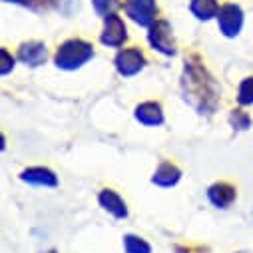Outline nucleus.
Listing matches in <instances>:
<instances>
[{"instance_id":"f257e3e1","label":"nucleus","mask_w":253,"mask_h":253,"mask_svg":"<svg viewBox=\"0 0 253 253\" xmlns=\"http://www.w3.org/2000/svg\"><path fill=\"white\" fill-rule=\"evenodd\" d=\"M92 58V46L88 42L82 40H70L62 46L56 54V64L60 68H66V70H74L78 66H82L86 60Z\"/></svg>"},{"instance_id":"f03ea898","label":"nucleus","mask_w":253,"mask_h":253,"mask_svg":"<svg viewBox=\"0 0 253 253\" xmlns=\"http://www.w3.org/2000/svg\"><path fill=\"white\" fill-rule=\"evenodd\" d=\"M126 12H128L136 22L148 26L154 22L156 16V2L154 0H128L126 2Z\"/></svg>"},{"instance_id":"7ed1b4c3","label":"nucleus","mask_w":253,"mask_h":253,"mask_svg":"<svg viewBox=\"0 0 253 253\" xmlns=\"http://www.w3.org/2000/svg\"><path fill=\"white\" fill-rule=\"evenodd\" d=\"M116 66H118L120 74H124V76H132V74H136V72L144 66V56H142L140 50H136V48H128V50H124V52L118 54V58H116Z\"/></svg>"},{"instance_id":"20e7f679","label":"nucleus","mask_w":253,"mask_h":253,"mask_svg":"<svg viewBox=\"0 0 253 253\" xmlns=\"http://www.w3.org/2000/svg\"><path fill=\"white\" fill-rule=\"evenodd\" d=\"M217 20H219V26L223 30V34L227 36H233L239 32L241 28V10L235 6V4H225L223 8H219L217 12Z\"/></svg>"},{"instance_id":"39448f33","label":"nucleus","mask_w":253,"mask_h":253,"mask_svg":"<svg viewBox=\"0 0 253 253\" xmlns=\"http://www.w3.org/2000/svg\"><path fill=\"white\" fill-rule=\"evenodd\" d=\"M150 42H152L154 48H158L160 52L173 54V40H171V30H169L168 22H156V24L152 26Z\"/></svg>"},{"instance_id":"423d86ee","label":"nucleus","mask_w":253,"mask_h":253,"mask_svg":"<svg viewBox=\"0 0 253 253\" xmlns=\"http://www.w3.org/2000/svg\"><path fill=\"white\" fill-rule=\"evenodd\" d=\"M124 40H126V26H124V22L118 16L110 14L106 18V30H104L102 42L108 44V46H120Z\"/></svg>"},{"instance_id":"0eeeda50","label":"nucleus","mask_w":253,"mask_h":253,"mask_svg":"<svg viewBox=\"0 0 253 253\" xmlns=\"http://www.w3.org/2000/svg\"><path fill=\"white\" fill-rule=\"evenodd\" d=\"M136 118L146 126H156V124H162V120H164L162 118V108L156 102H146V104L138 106Z\"/></svg>"},{"instance_id":"6e6552de","label":"nucleus","mask_w":253,"mask_h":253,"mask_svg":"<svg viewBox=\"0 0 253 253\" xmlns=\"http://www.w3.org/2000/svg\"><path fill=\"white\" fill-rule=\"evenodd\" d=\"M210 200L217 206V208H227L233 200H235V189L229 183H215L210 189Z\"/></svg>"},{"instance_id":"1a4fd4ad","label":"nucleus","mask_w":253,"mask_h":253,"mask_svg":"<svg viewBox=\"0 0 253 253\" xmlns=\"http://www.w3.org/2000/svg\"><path fill=\"white\" fill-rule=\"evenodd\" d=\"M100 204L110 211V213H114L116 217H126V204L122 202V198L116 194V192H112V189H106V192H102L100 194Z\"/></svg>"},{"instance_id":"9d476101","label":"nucleus","mask_w":253,"mask_h":253,"mask_svg":"<svg viewBox=\"0 0 253 253\" xmlns=\"http://www.w3.org/2000/svg\"><path fill=\"white\" fill-rule=\"evenodd\" d=\"M22 179L28 181V183H34V185H56V175L50 171V169H44V168H32V169H26L22 173Z\"/></svg>"},{"instance_id":"9b49d317","label":"nucleus","mask_w":253,"mask_h":253,"mask_svg":"<svg viewBox=\"0 0 253 253\" xmlns=\"http://www.w3.org/2000/svg\"><path fill=\"white\" fill-rule=\"evenodd\" d=\"M20 60L30 66H38L46 60V48L42 44H26L20 48Z\"/></svg>"},{"instance_id":"f8f14e48","label":"nucleus","mask_w":253,"mask_h":253,"mask_svg":"<svg viewBox=\"0 0 253 253\" xmlns=\"http://www.w3.org/2000/svg\"><path fill=\"white\" fill-rule=\"evenodd\" d=\"M177 179H179V169H177L175 166H171L169 162H164V164L158 168L156 175H154V183L164 185V187L173 185Z\"/></svg>"},{"instance_id":"ddd939ff","label":"nucleus","mask_w":253,"mask_h":253,"mask_svg":"<svg viewBox=\"0 0 253 253\" xmlns=\"http://www.w3.org/2000/svg\"><path fill=\"white\" fill-rule=\"evenodd\" d=\"M192 10H194V14H198V18H211L213 14L219 12L215 0H194Z\"/></svg>"},{"instance_id":"4468645a","label":"nucleus","mask_w":253,"mask_h":253,"mask_svg":"<svg viewBox=\"0 0 253 253\" xmlns=\"http://www.w3.org/2000/svg\"><path fill=\"white\" fill-rule=\"evenodd\" d=\"M124 245H126V253H150V245L140 239V237H134V235H128L124 239Z\"/></svg>"},{"instance_id":"2eb2a0df","label":"nucleus","mask_w":253,"mask_h":253,"mask_svg":"<svg viewBox=\"0 0 253 253\" xmlns=\"http://www.w3.org/2000/svg\"><path fill=\"white\" fill-rule=\"evenodd\" d=\"M237 100H239L241 104H251V102H253V78H247V80L241 82Z\"/></svg>"},{"instance_id":"dca6fc26","label":"nucleus","mask_w":253,"mask_h":253,"mask_svg":"<svg viewBox=\"0 0 253 253\" xmlns=\"http://www.w3.org/2000/svg\"><path fill=\"white\" fill-rule=\"evenodd\" d=\"M94 8L98 14L110 16L118 8V0H94Z\"/></svg>"},{"instance_id":"f3484780","label":"nucleus","mask_w":253,"mask_h":253,"mask_svg":"<svg viewBox=\"0 0 253 253\" xmlns=\"http://www.w3.org/2000/svg\"><path fill=\"white\" fill-rule=\"evenodd\" d=\"M231 120H233V124L237 126V128H247V124H249L247 116H245V114H241V112H235Z\"/></svg>"}]
</instances>
